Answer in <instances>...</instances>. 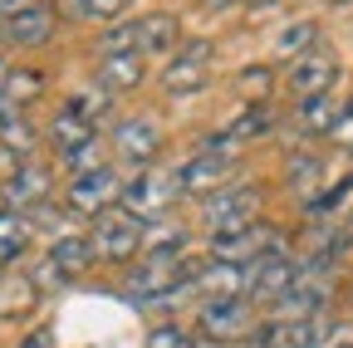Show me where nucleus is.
Listing matches in <instances>:
<instances>
[{
    "label": "nucleus",
    "instance_id": "1",
    "mask_svg": "<svg viewBox=\"0 0 353 348\" xmlns=\"http://www.w3.org/2000/svg\"><path fill=\"white\" fill-rule=\"evenodd\" d=\"M176 201H182V187H176V167H148V172H138L132 182H123V196H118V206H123L128 216H138L143 226L167 221Z\"/></svg>",
    "mask_w": 353,
    "mask_h": 348
},
{
    "label": "nucleus",
    "instance_id": "2",
    "mask_svg": "<svg viewBox=\"0 0 353 348\" xmlns=\"http://www.w3.org/2000/svg\"><path fill=\"white\" fill-rule=\"evenodd\" d=\"M143 221L128 216L123 206H108L103 216H94L88 226V245H94V260H108V265H128L132 255H143Z\"/></svg>",
    "mask_w": 353,
    "mask_h": 348
},
{
    "label": "nucleus",
    "instance_id": "3",
    "mask_svg": "<svg viewBox=\"0 0 353 348\" xmlns=\"http://www.w3.org/2000/svg\"><path fill=\"white\" fill-rule=\"evenodd\" d=\"M260 211H265V192L260 187H226V192L206 196L201 226L211 231V240L216 236H236V231H245V226L260 221Z\"/></svg>",
    "mask_w": 353,
    "mask_h": 348
},
{
    "label": "nucleus",
    "instance_id": "4",
    "mask_svg": "<svg viewBox=\"0 0 353 348\" xmlns=\"http://www.w3.org/2000/svg\"><path fill=\"white\" fill-rule=\"evenodd\" d=\"M196 329L211 343H231V338H250L255 334V304L245 294L236 299H206L196 309Z\"/></svg>",
    "mask_w": 353,
    "mask_h": 348
},
{
    "label": "nucleus",
    "instance_id": "5",
    "mask_svg": "<svg viewBox=\"0 0 353 348\" xmlns=\"http://www.w3.org/2000/svg\"><path fill=\"white\" fill-rule=\"evenodd\" d=\"M265 255H285V236L275 226H265V221H255V226H245L236 236H216L211 240V260H221V265H241L245 270V265H255Z\"/></svg>",
    "mask_w": 353,
    "mask_h": 348
},
{
    "label": "nucleus",
    "instance_id": "6",
    "mask_svg": "<svg viewBox=\"0 0 353 348\" xmlns=\"http://www.w3.org/2000/svg\"><path fill=\"white\" fill-rule=\"evenodd\" d=\"M294 280H299V260L294 255H265V260H255V265H245V299L255 304H265V309H275V304L294 289Z\"/></svg>",
    "mask_w": 353,
    "mask_h": 348
},
{
    "label": "nucleus",
    "instance_id": "7",
    "mask_svg": "<svg viewBox=\"0 0 353 348\" xmlns=\"http://www.w3.org/2000/svg\"><path fill=\"white\" fill-rule=\"evenodd\" d=\"M192 275L196 265L192 260H148L128 275V294L132 299H176V294H192Z\"/></svg>",
    "mask_w": 353,
    "mask_h": 348
},
{
    "label": "nucleus",
    "instance_id": "8",
    "mask_svg": "<svg viewBox=\"0 0 353 348\" xmlns=\"http://www.w3.org/2000/svg\"><path fill=\"white\" fill-rule=\"evenodd\" d=\"M162 123L148 118V113H132V118H118L113 123V152L132 167H152L157 152H162Z\"/></svg>",
    "mask_w": 353,
    "mask_h": 348
},
{
    "label": "nucleus",
    "instance_id": "9",
    "mask_svg": "<svg viewBox=\"0 0 353 348\" xmlns=\"http://www.w3.org/2000/svg\"><path fill=\"white\" fill-rule=\"evenodd\" d=\"M211 83V39H187V50H176L162 69V89L167 94H201Z\"/></svg>",
    "mask_w": 353,
    "mask_h": 348
},
{
    "label": "nucleus",
    "instance_id": "10",
    "mask_svg": "<svg viewBox=\"0 0 353 348\" xmlns=\"http://www.w3.org/2000/svg\"><path fill=\"white\" fill-rule=\"evenodd\" d=\"M334 79H339V59L319 45V50H309L304 59H294V64L285 69V89H290L299 103H309V99H324V94L334 89Z\"/></svg>",
    "mask_w": 353,
    "mask_h": 348
},
{
    "label": "nucleus",
    "instance_id": "11",
    "mask_svg": "<svg viewBox=\"0 0 353 348\" xmlns=\"http://www.w3.org/2000/svg\"><path fill=\"white\" fill-rule=\"evenodd\" d=\"M118 196H123V177L113 167H99V172H88V177H74L69 182V211H79V216H103L108 206H118Z\"/></svg>",
    "mask_w": 353,
    "mask_h": 348
},
{
    "label": "nucleus",
    "instance_id": "12",
    "mask_svg": "<svg viewBox=\"0 0 353 348\" xmlns=\"http://www.w3.org/2000/svg\"><path fill=\"white\" fill-rule=\"evenodd\" d=\"M176 187L182 196H216L231 187V157L226 152H196L176 167Z\"/></svg>",
    "mask_w": 353,
    "mask_h": 348
},
{
    "label": "nucleus",
    "instance_id": "13",
    "mask_svg": "<svg viewBox=\"0 0 353 348\" xmlns=\"http://www.w3.org/2000/svg\"><path fill=\"white\" fill-rule=\"evenodd\" d=\"M54 192V177H50V167H39V162H15V172H6V182H0V196H6L10 211H39L44 201H50Z\"/></svg>",
    "mask_w": 353,
    "mask_h": 348
},
{
    "label": "nucleus",
    "instance_id": "14",
    "mask_svg": "<svg viewBox=\"0 0 353 348\" xmlns=\"http://www.w3.org/2000/svg\"><path fill=\"white\" fill-rule=\"evenodd\" d=\"M50 34H54V6H44V0H34V6L6 20V39L15 50H39L50 45Z\"/></svg>",
    "mask_w": 353,
    "mask_h": 348
},
{
    "label": "nucleus",
    "instance_id": "15",
    "mask_svg": "<svg viewBox=\"0 0 353 348\" xmlns=\"http://www.w3.org/2000/svg\"><path fill=\"white\" fill-rule=\"evenodd\" d=\"M44 299V289L34 285V275H15V270H0V319H30L34 314V304Z\"/></svg>",
    "mask_w": 353,
    "mask_h": 348
},
{
    "label": "nucleus",
    "instance_id": "16",
    "mask_svg": "<svg viewBox=\"0 0 353 348\" xmlns=\"http://www.w3.org/2000/svg\"><path fill=\"white\" fill-rule=\"evenodd\" d=\"M44 138H50V147L69 162V157H79L83 147H94V143H99V127H94V123H83V118H79V113H69V108H59Z\"/></svg>",
    "mask_w": 353,
    "mask_h": 348
},
{
    "label": "nucleus",
    "instance_id": "17",
    "mask_svg": "<svg viewBox=\"0 0 353 348\" xmlns=\"http://www.w3.org/2000/svg\"><path fill=\"white\" fill-rule=\"evenodd\" d=\"M138 25V54H172L176 50V39H182V20H176L172 10H152L143 20H132Z\"/></svg>",
    "mask_w": 353,
    "mask_h": 348
},
{
    "label": "nucleus",
    "instance_id": "18",
    "mask_svg": "<svg viewBox=\"0 0 353 348\" xmlns=\"http://www.w3.org/2000/svg\"><path fill=\"white\" fill-rule=\"evenodd\" d=\"M192 289H201L206 299H236V294H245V270L206 260V265H196V275H192Z\"/></svg>",
    "mask_w": 353,
    "mask_h": 348
},
{
    "label": "nucleus",
    "instance_id": "19",
    "mask_svg": "<svg viewBox=\"0 0 353 348\" xmlns=\"http://www.w3.org/2000/svg\"><path fill=\"white\" fill-rule=\"evenodd\" d=\"M143 69H148L143 54H99V89H108L118 99L143 83Z\"/></svg>",
    "mask_w": 353,
    "mask_h": 348
},
{
    "label": "nucleus",
    "instance_id": "20",
    "mask_svg": "<svg viewBox=\"0 0 353 348\" xmlns=\"http://www.w3.org/2000/svg\"><path fill=\"white\" fill-rule=\"evenodd\" d=\"M270 127H275V108H270V103H245L226 127H221V133H226V143H231V152H236V147H245V143L265 138Z\"/></svg>",
    "mask_w": 353,
    "mask_h": 348
},
{
    "label": "nucleus",
    "instance_id": "21",
    "mask_svg": "<svg viewBox=\"0 0 353 348\" xmlns=\"http://www.w3.org/2000/svg\"><path fill=\"white\" fill-rule=\"evenodd\" d=\"M187 240H192L187 226L167 216V221H157V226L143 231V255L148 260H187Z\"/></svg>",
    "mask_w": 353,
    "mask_h": 348
},
{
    "label": "nucleus",
    "instance_id": "22",
    "mask_svg": "<svg viewBox=\"0 0 353 348\" xmlns=\"http://www.w3.org/2000/svg\"><path fill=\"white\" fill-rule=\"evenodd\" d=\"M30 240H34V221H30V216L0 211V270L20 265V255L30 250Z\"/></svg>",
    "mask_w": 353,
    "mask_h": 348
},
{
    "label": "nucleus",
    "instance_id": "23",
    "mask_svg": "<svg viewBox=\"0 0 353 348\" xmlns=\"http://www.w3.org/2000/svg\"><path fill=\"white\" fill-rule=\"evenodd\" d=\"M44 260H50L64 280H79V275H88V265H94V245H88V236H59Z\"/></svg>",
    "mask_w": 353,
    "mask_h": 348
},
{
    "label": "nucleus",
    "instance_id": "24",
    "mask_svg": "<svg viewBox=\"0 0 353 348\" xmlns=\"http://www.w3.org/2000/svg\"><path fill=\"white\" fill-rule=\"evenodd\" d=\"M339 113H343V103H339L334 94L299 103V133H304V138H329L334 123H339Z\"/></svg>",
    "mask_w": 353,
    "mask_h": 348
},
{
    "label": "nucleus",
    "instance_id": "25",
    "mask_svg": "<svg viewBox=\"0 0 353 348\" xmlns=\"http://www.w3.org/2000/svg\"><path fill=\"white\" fill-rule=\"evenodd\" d=\"M309 50H319V25L314 20H294V25H285L280 34H275V54L280 59H304Z\"/></svg>",
    "mask_w": 353,
    "mask_h": 348
},
{
    "label": "nucleus",
    "instance_id": "26",
    "mask_svg": "<svg viewBox=\"0 0 353 348\" xmlns=\"http://www.w3.org/2000/svg\"><path fill=\"white\" fill-rule=\"evenodd\" d=\"M34 143H39V127H34L25 113H15L10 123H0V152L25 157V152H34Z\"/></svg>",
    "mask_w": 353,
    "mask_h": 348
},
{
    "label": "nucleus",
    "instance_id": "27",
    "mask_svg": "<svg viewBox=\"0 0 353 348\" xmlns=\"http://www.w3.org/2000/svg\"><path fill=\"white\" fill-rule=\"evenodd\" d=\"M285 172H290V187L299 192V196H309L319 187V177H324V162L314 157V152H294L290 162H285Z\"/></svg>",
    "mask_w": 353,
    "mask_h": 348
},
{
    "label": "nucleus",
    "instance_id": "28",
    "mask_svg": "<svg viewBox=\"0 0 353 348\" xmlns=\"http://www.w3.org/2000/svg\"><path fill=\"white\" fill-rule=\"evenodd\" d=\"M64 108L79 113L83 123H94V127H99V118H108V108H113V94H108V89H83V94H74Z\"/></svg>",
    "mask_w": 353,
    "mask_h": 348
},
{
    "label": "nucleus",
    "instance_id": "29",
    "mask_svg": "<svg viewBox=\"0 0 353 348\" xmlns=\"http://www.w3.org/2000/svg\"><path fill=\"white\" fill-rule=\"evenodd\" d=\"M99 54H138V25L132 20L108 25V34L99 39Z\"/></svg>",
    "mask_w": 353,
    "mask_h": 348
},
{
    "label": "nucleus",
    "instance_id": "30",
    "mask_svg": "<svg viewBox=\"0 0 353 348\" xmlns=\"http://www.w3.org/2000/svg\"><path fill=\"white\" fill-rule=\"evenodd\" d=\"M39 89H44V79H39L34 69H10V79H6V94H10L20 108H25V103H30Z\"/></svg>",
    "mask_w": 353,
    "mask_h": 348
},
{
    "label": "nucleus",
    "instance_id": "31",
    "mask_svg": "<svg viewBox=\"0 0 353 348\" xmlns=\"http://www.w3.org/2000/svg\"><path fill=\"white\" fill-rule=\"evenodd\" d=\"M148 348H196V338L182 324H157V329H148Z\"/></svg>",
    "mask_w": 353,
    "mask_h": 348
},
{
    "label": "nucleus",
    "instance_id": "32",
    "mask_svg": "<svg viewBox=\"0 0 353 348\" xmlns=\"http://www.w3.org/2000/svg\"><path fill=\"white\" fill-rule=\"evenodd\" d=\"M132 6V0H88V20H113L118 25V15Z\"/></svg>",
    "mask_w": 353,
    "mask_h": 348
},
{
    "label": "nucleus",
    "instance_id": "33",
    "mask_svg": "<svg viewBox=\"0 0 353 348\" xmlns=\"http://www.w3.org/2000/svg\"><path fill=\"white\" fill-rule=\"evenodd\" d=\"M334 143H343V147H353V103H343V113H339V123H334V133H329Z\"/></svg>",
    "mask_w": 353,
    "mask_h": 348
},
{
    "label": "nucleus",
    "instance_id": "34",
    "mask_svg": "<svg viewBox=\"0 0 353 348\" xmlns=\"http://www.w3.org/2000/svg\"><path fill=\"white\" fill-rule=\"evenodd\" d=\"M54 15H69V20H88V0H54Z\"/></svg>",
    "mask_w": 353,
    "mask_h": 348
},
{
    "label": "nucleus",
    "instance_id": "35",
    "mask_svg": "<svg viewBox=\"0 0 353 348\" xmlns=\"http://www.w3.org/2000/svg\"><path fill=\"white\" fill-rule=\"evenodd\" d=\"M20 348H54V329H30L20 338Z\"/></svg>",
    "mask_w": 353,
    "mask_h": 348
},
{
    "label": "nucleus",
    "instance_id": "36",
    "mask_svg": "<svg viewBox=\"0 0 353 348\" xmlns=\"http://www.w3.org/2000/svg\"><path fill=\"white\" fill-rule=\"evenodd\" d=\"M25 6H34V0H0V20H10V15H20Z\"/></svg>",
    "mask_w": 353,
    "mask_h": 348
},
{
    "label": "nucleus",
    "instance_id": "37",
    "mask_svg": "<svg viewBox=\"0 0 353 348\" xmlns=\"http://www.w3.org/2000/svg\"><path fill=\"white\" fill-rule=\"evenodd\" d=\"M245 348H275V343H270V338H265V334H260V329H255V334H250V338H245Z\"/></svg>",
    "mask_w": 353,
    "mask_h": 348
},
{
    "label": "nucleus",
    "instance_id": "38",
    "mask_svg": "<svg viewBox=\"0 0 353 348\" xmlns=\"http://www.w3.org/2000/svg\"><path fill=\"white\" fill-rule=\"evenodd\" d=\"M211 10H231V6H245V0H206Z\"/></svg>",
    "mask_w": 353,
    "mask_h": 348
},
{
    "label": "nucleus",
    "instance_id": "39",
    "mask_svg": "<svg viewBox=\"0 0 353 348\" xmlns=\"http://www.w3.org/2000/svg\"><path fill=\"white\" fill-rule=\"evenodd\" d=\"M196 348H231V343H211V338H196Z\"/></svg>",
    "mask_w": 353,
    "mask_h": 348
},
{
    "label": "nucleus",
    "instance_id": "40",
    "mask_svg": "<svg viewBox=\"0 0 353 348\" xmlns=\"http://www.w3.org/2000/svg\"><path fill=\"white\" fill-rule=\"evenodd\" d=\"M6 79H10V64H6V59H0V89H6Z\"/></svg>",
    "mask_w": 353,
    "mask_h": 348
},
{
    "label": "nucleus",
    "instance_id": "41",
    "mask_svg": "<svg viewBox=\"0 0 353 348\" xmlns=\"http://www.w3.org/2000/svg\"><path fill=\"white\" fill-rule=\"evenodd\" d=\"M245 6H255V10H260V6H275V0H245Z\"/></svg>",
    "mask_w": 353,
    "mask_h": 348
},
{
    "label": "nucleus",
    "instance_id": "42",
    "mask_svg": "<svg viewBox=\"0 0 353 348\" xmlns=\"http://www.w3.org/2000/svg\"><path fill=\"white\" fill-rule=\"evenodd\" d=\"M329 6H353V0H329Z\"/></svg>",
    "mask_w": 353,
    "mask_h": 348
},
{
    "label": "nucleus",
    "instance_id": "43",
    "mask_svg": "<svg viewBox=\"0 0 353 348\" xmlns=\"http://www.w3.org/2000/svg\"><path fill=\"white\" fill-rule=\"evenodd\" d=\"M0 39H6V20H0Z\"/></svg>",
    "mask_w": 353,
    "mask_h": 348
},
{
    "label": "nucleus",
    "instance_id": "44",
    "mask_svg": "<svg viewBox=\"0 0 353 348\" xmlns=\"http://www.w3.org/2000/svg\"><path fill=\"white\" fill-rule=\"evenodd\" d=\"M0 211H10V206H6V196H0Z\"/></svg>",
    "mask_w": 353,
    "mask_h": 348
}]
</instances>
